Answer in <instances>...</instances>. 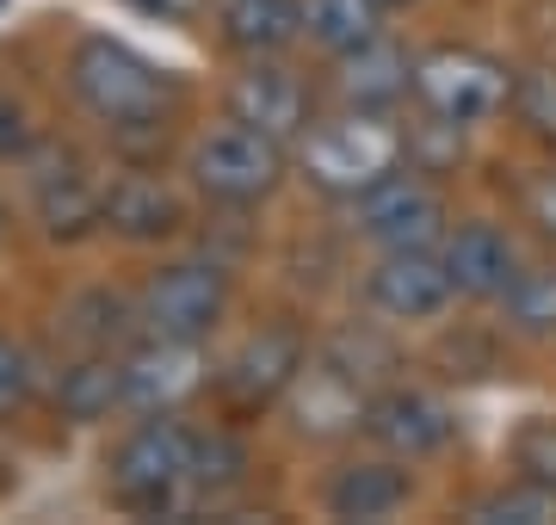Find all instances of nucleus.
Masks as SVG:
<instances>
[{
  "mask_svg": "<svg viewBox=\"0 0 556 525\" xmlns=\"http://www.w3.org/2000/svg\"><path fill=\"white\" fill-rule=\"evenodd\" d=\"M68 93L118 142H161L186 105V81L174 68H161L137 43L105 38V31H87L68 50Z\"/></svg>",
  "mask_w": 556,
  "mask_h": 525,
  "instance_id": "f257e3e1",
  "label": "nucleus"
},
{
  "mask_svg": "<svg viewBox=\"0 0 556 525\" xmlns=\"http://www.w3.org/2000/svg\"><path fill=\"white\" fill-rule=\"evenodd\" d=\"M192 451L199 426L179 414H142L118 445H112V501L142 513V520H179L186 507H199L192 488Z\"/></svg>",
  "mask_w": 556,
  "mask_h": 525,
  "instance_id": "f03ea898",
  "label": "nucleus"
},
{
  "mask_svg": "<svg viewBox=\"0 0 556 525\" xmlns=\"http://www.w3.org/2000/svg\"><path fill=\"white\" fill-rule=\"evenodd\" d=\"M402 162H408V137L390 124V112H371V105H346L340 118H316L298 137L303 180L346 204L383 174H396Z\"/></svg>",
  "mask_w": 556,
  "mask_h": 525,
  "instance_id": "7ed1b4c3",
  "label": "nucleus"
},
{
  "mask_svg": "<svg viewBox=\"0 0 556 525\" xmlns=\"http://www.w3.org/2000/svg\"><path fill=\"white\" fill-rule=\"evenodd\" d=\"M285 167H291V149L266 130L241 118H223L211 130H199V142L186 149V174L211 204L223 210H254L285 185Z\"/></svg>",
  "mask_w": 556,
  "mask_h": 525,
  "instance_id": "20e7f679",
  "label": "nucleus"
},
{
  "mask_svg": "<svg viewBox=\"0 0 556 525\" xmlns=\"http://www.w3.org/2000/svg\"><path fill=\"white\" fill-rule=\"evenodd\" d=\"M415 105L427 118H445L457 130L470 124H489L507 112L514 100V68L489 50H470V43H439L427 56H415V81H408Z\"/></svg>",
  "mask_w": 556,
  "mask_h": 525,
  "instance_id": "39448f33",
  "label": "nucleus"
},
{
  "mask_svg": "<svg viewBox=\"0 0 556 525\" xmlns=\"http://www.w3.org/2000/svg\"><path fill=\"white\" fill-rule=\"evenodd\" d=\"M25 192H31V217L56 247H75L105 229V180L62 142H38L25 155Z\"/></svg>",
  "mask_w": 556,
  "mask_h": 525,
  "instance_id": "423d86ee",
  "label": "nucleus"
},
{
  "mask_svg": "<svg viewBox=\"0 0 556 525\" xmlns=\"http://www.w3.org/2000/svg\"><path fill=\"white\" fill-rule=\"evenodd\" d=\"M229 316V272L217 260H167L149 272L137 297V322L142 334L161 341H192L204 346Z\"/></svg>",
  "mask_w": 556,
  "mask_h": 525,
  "instance_id": "0eeeda50",
  "label": "nucleus"
},
{
  "mask_svg": "<svg viewBox=\"0 0 556 525\" xmlns=\"http://www.w3.org/2000/svg\"><path fill=\"white\" fill-rule=\"evenodd\" d=\"M353 229L378 254H390V247H439L445 229H452V217H445L439 185L420 167L402 162L396 174H383L378 185H365L353 199Z\"/></svg>",
  "mask_w": 556,
  "mask_h": 525,
  "instance_id": "6e6552de",
  "label": "nucleus"
},
{
  "mask_svg": "<svg viewBox=\"0 0 556 525\" xmlns=\"http://www.w3.org/2000/svg\"><path fill=\"white\" fill-rule=\"evenodd\" d=\"M309 364V334L298 322H260L248 341L223 359L217 396L229 414H266L291 396L298 371Z\"/></svg>",
  "mask_w": 556,
  "mask_h": 525,
  "instance_id": "1a4fd4ad",
  "label": "nucleus"
},
{
  "mask_svg": "<svg viewBox=\"0 0 556 525\" xmlns=\"http://www.w3.org/2000/svg\"><path fill=\"white\" fill-rule=\"evenodd\" d=\"M365 439L402 458V464H420V458H439L445 445L457 439V414L445 396L420 384H383L371 389V402H365Z\"/></svg>",
  "mask_w": 556,
  "mask_h": 525,
  "instance_id": "9d476101",
  "label": "nucleus"
},
{
  "mask_svg": "<svg viewBox=\"0 0 556 525\" xmlns=\"http://www.w3.org/2000/svg\"><path fill=\"white\" fill-rule=\"evenodd\" d=\"M118 364H124V408H137V414H179L204 389V359L192 341L142 334L137 346L118 353Z\"/></svg>",
  "mask_w": 556,
  "mask_h": 525,
  "instance_id": "9b49d317",
  "label": "nucleus"
},
{
  "mask_svg": "<svg viewBox=\"0 0 556 525\" xmlns=\"http://www.w3.org/2000/svg\"><path fill=\"white\" fill-rule=\"evenodd\" d=\"M365 297L390 322H433L452 309V272L439 260V247H390L365 272Z\"/></svg>",
  "mask_w": 556,
  "mask_h": 525,
  "instance_id": "f8f14e48",
  "label": "nucleus"
},
{
  "mask_svg": "<svg viewBox=\"0 0 556 525\" xmlns=\"http://www.w3.org/2000/svg\"><path fill=\"white\" fill-rule=\"evenodd\" d=\"M229 118L278 137L285 149H298V137L316 124V100H309V87H303L291 68H278L273 56H248V68H241L236 87H229Z\"/></svg>",
  "mask_w": 556,
  "mask_h": 525,
  "instance_id": "ddd939ff",
  "label": "nucleus"
},
{
  "mask_svg": "<svg viewBox=\"0 0 556 525\" xmlns=\"http://www.w3.org/2000/svg\"><path fill=\"white\" fill-rule=\"evenodd\" d=\"M105 229L137 247L174 242L186 229V199L161 174H149V167H124V174L105 180Z\"/></svg>",
  "mask_w": 556,
  "mask_h": 525,
  "instance_id": "4468645a",
  "label": "nucleus"
},
{
  "mask_svg": "<svg viewBox=\"0 0 556 525\" xmlns=\"http://www.w3.org/2000/svg\"><path fill=\"white\" fill-rule=\"evenodd\" d=\"M439 260L452 272L457 297H470V304H489L495 297L501 304L507 279L519 272V247L495 222H457V229H445V242H439Z\"/></svg>",
  "mask_w": 556,
  "mask_h": 525,
  "instance_id": "2eb2a0df",
  "label": "nucleus"
},
{
  "mask_svg": "<svg viewBox=\"0 0 556 525\" xmlns=\"http://www.w3.org/2000/svg\"><path fill=\"white\" fill-rule=\"evenodd\" d=\"M291 426H298L303 439H334V433H353L365 421V402H371V389L353 384L340 364H328L321 353H309V364L298 371V384H291Z\"/></svg>",
  "mask_w": 556,
  "mask_h": 525,
  "instance_id": "dca6fc26",
  "label": "nucleus"
},
{
  "mask_svg": "<svg viewBox=\"0 0 556 525\" xmlns=\"http://www.w3.org/2000/svg\"><path fill=\"white\" fill-rule=\"evenodd\" d=\"M328 513L334 520H390L402 507L415 501V476L402 470V458H358V464L334 470V483H328Z\"/></svg>",
  "mask_w": 556,
  "mask_h": 525,
  "instance_id": "f3484780",
  "label": "nucleus"
},
{
  "mask_svg": "<svg viewBox=\"0 0 556 525\" xmlns=\"http://www.w3.org/2000/svg\"><path fill=\"white\" fill-rule=\"evenodd\" d=\"M50 402L68 426H93L105 421L112 408H124V364L118 353H80L56 371V389H50Z\"/></svg>",
  "mask_w": 556,
  "mask_h": 525,
  "instance_id": "a211bd4d",
  "label": "nucleus"
},
{
  "mask_svg": "<svg viewBox=\"0 0 556 525\" xmlns=\"http://www.w3.org/2000/svg\"><path fill=\"white\" fill-rule=\"evenodd\" d=\"M217 25L241 56H278L303 38V0H223Z\"/></svg>",
  "mask_w": 556,
  "mask_h": 525,
  "instance_id": "6ab92c4d",
  "label": "nucleus"
},
{
  "mask_svg": "<svg viewBox=\"0 0 556 525\" xmlns=\"http://www.w3.org/2000/svg\"><path fill=\"white\" fill-rule=\"evenodd\" d=\"M334 68H340L346 105H371V112H390L408 93V81H415V62L402 56L390 38H371L358 50H346V56H334Z\"/></svg>",
  "mask_w": 556,
  "mask_h": 525,
  "instance_id": "aec40b11",
  "label": "nucleus"
},
{
  "mask_svg": "<svg viewBox=\"0 0 556 525\" xmlns=\"http://www.w3.org/2000/svg\"><path fill=\"white\" fill-rule=\"evenodd\" d=\"M501 322L519 341H556V260L519 266L501 291Z\"/></svg>",
  "mask_w": 556,
  "mask_h": 525,
  "instance_id": "412c9836",
  "label": "nucleus"
},
{
  "mask_svg": "<svg viewBox=\"0 0 556 525\" xmlns=\"http://www.w3.org/2000/svg\"><path fill=\"white\" fill-rule=\"evenodd\" d=\"M303 38L321 43L328 56H346L358 43L383 38V7L378 0H303Z\"/></svg>",
  "mask_w": 556,
  "mask_h": 525,
  "instance_id": "4be33fe9",
  "label": "nucleus"
},
{
  "mask_svg": "<svg viewBox=\"0 0 556 525\" xmlns=\"http://www.w3.org/2000/svg\"><path fill=\"white\" fill-rule=\"evenodd\" d=\"M241 483H248V445L229 426L199 433V451H192V488H199V501H223Z\"/></svg>",
  "mask_w": 556,
  "mask_h": 525,
  "instance_id": "5701e85b",
  "label": "nucleus"
},
{
  "mask_svg": "<svg viewBox=\"0 0 556 525\" xmlns=\"http://www.w3.org/2000/svg\"><path fill=\"white\" fill-rule=\"evenodd\" d=\"M470 520L482 525H556V488L551 483H532V476H514V483L489 488Z\"/></svg>",
  "mask_w": 556,
  "mask_h": 525,
  "instance_id": "b1692460",
  "label": "nucleus"
},
{
  "mask_svg": "<svg viewBox=\"0 0 556 525\" xmlns=\"http://www.w3.org/2000/svg\"><path fill=\"white\" fill-rule=\"evenodd\" d=\"M68 328H75L80 353H118L130 341V328H137V309L112 297V291H87L75 309H68Z\"/></svg>",
  "mask_w": 556,
  "mask_h": 525,
  "instance_id": "393cba45",
  "label": "nucleus"
},
{
  "mask_svg": "<svg viewBox=\"0 0 556 525\" xmlns=\"http://www.w3.org/2000/svg\"><path fill=\"white\" fill-rule=\"evenodd\" d=\"M514 118L526 124V137H538L544 149H556V68L538 62V68H519L514 75Z\"/></svg>",
  "mask_w": 556,
  "mask_h": 525,
  "instance_id": "a878e982",
  "label": "nucleus"
},
{
  "mask_svg": "<svg viewBox=\"0 0 556 525\" xmlns=\"http://www.w3.org/2000/svg\"><path fill=\"white\" fill-rule=\"evenodd\" d=\"M507 458H514L519 476L556 488V414H532V421H519V433L507 439Z\"/></svg>",
  "mask_w": 556,
  "mask_h": 525,
  "instance_id": "bb28decb",
  "label": "nucleus"
},
{
  "mask_svg": "<svg viewBox=\"0 0 556 525\" xmlns=\"http://www.w3.org/2000/svg\"><path fill=\"white\" fill-rule=\"evenodd\" d=\"M31 396H38V359L25 341H13L0 328V414H20Z\"/></svg>",
  "mask_w": 556,
  "mask_h": 525,
  "instance_id": "cd10ccee",
  "label": "nucleus"
},
{
  "mask_svg": "<svg viewBox=\"0 0 556 525\" xmlns=\"http://www.w3.org/2000/svg\"><path fill=\"white\" fill-rule=\"evenodd\" d=\"M38 149V124L13 93H0V162H25Z\"/></svg>",
  "mask_w": 556,
  "mask_h": 525,
  "instance_id": "c85d7f7f",
  "label": "nucleus"
},
{
  "mask_svg": "<svg viewBox=\"0 0 556 525\" xmlns=\"http://www.w3.org/2000/svg\"><path fill=\"white\" fill-rule=\"evenodd\" d=\"M130 13H142V20H161V25H192L204 13V0H124Z\"/></svg>",
  "mask_w": 556,
  "mask_h": 525,
  "instance_id": "c756f323",
  "label": "nucleus"
},
{
  "mask_svg": "<svg viewBox=\"0 0 556 525\" xmlns=\"http://www.w3.org/2000/svg\"><path fill=\"white\" fill-rule=\"evenodd\" d=\"M538 222H544V229L556 235V180L544 185V192H538Z\"/></svg>",
  "mask_w": 556,
  "mask_h": 525,
  "instance_id": "7c9ffc66",
  "label": "nucleus"
},
{
  "mask_svg": "<svg viewBox=\"0 0 556 525\" xmlns=\"http://www.w3.org/2000/svg\"><path fill=\"white\" fill-rule=\"evenodd\" d=\"M13 242V210H7V199H0V247Z\"/></svg>",
  "mask_w": 556,
  "mask_h": 525,
  "instance_id": "2f4dec72",
  "label": "nucleus"
},
{
  "mask_svg": "<svg viewBox=\"0 0 556 525\" xmlns=\"http://www.w3.org/2000/svg\"><path fill=\"white\" fill-rule=\"evenodd\" d=\"M378 7H383V13H390V7H415V0H378Z\"/></svg>",
  "mask_w": 556,
  "mask_h": 525,
  "instance_id": "473e14b6",
  "label": "nucleus"
},
{
  "mask_svg": "<svg viewBox=\"0 0 556 525\" xmlns=\"http://www.w3.org/2000/svg\"><path fill=\"white\" fill-rule=\"evenodd\" d=\"M0 13H7V0H0Z\"/></svg>",
  "mask_w": 556,
  "mask_h": 525,
  "instance_id": "72a5a7b5",
  "label": "nucleus"
}]
</instances>
